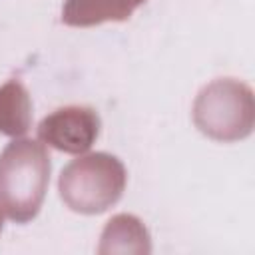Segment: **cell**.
<instances>
[{
  "instance_id": "cell-8",
  "label": "cell",
  "mask_w": 255,
  "mask_h": 255,
  "mask_svg": "<svg viewBox=\"0 0 255 255\" xmlns=\"http://www.w3.org/2000/svg\"><path fill=\"white\" fill-rule=\"evenodd\" d=\"M2 227H4V209L0 205V231H2Z\"/></svg>"
},
{
  "instance_id": "cell-7",
  "label": "cell",
  "mask_w": 255,
  "mask_h": 255,
  "mask_svg": "<svg viewBox=\"0 0 255 255\" xmlns=\"http://www.w3.org/2000/svg\"><path fill=\"white\" fill-rule=\"evenodd\" d=\"M32 126V100L26 86L12 78L0 86V133L24 135Z\"/></svg>"
},
{
  "instance_id": "cell-6",
  "label": "cell",
  "mask_w": 255,
  "mask_h": 255,
  "mask_svg": "<svg viewBox=\"0 0 255 255\" xmlns=\"http://www.w3.org/2000/svg\"><path fill=\"white\" fill-rule=\"evenodd\" d=\"M145 0H64L62 22L68 26H94L106 20H128Z\"/></svg>"
},
{
  "instance_id": "cell-1",
  "label": "cell",
  "mask_w": 255,
  "mask_h": 255,
  "mask_svg": "<svg viewBox=\"0 0 255 255\" xmlns=\"http://www.w3.org/2000/svg\"><path fill=\"white\" fill-rule=\"evenodd\" d=\"M50 167V153L38 139L14 137L0 151V205L12 221L26 223L38 215Z\"/></svg>"
},
{
  "instance_id": "cell-2",
  "label": "cell",
  "mask_w": 255,
  "mask_h": 255,
  "mask_svg": "<svg viewBox=\"0 0 255 255\" xmlns=\"http://www.w3.org/2000/svg\"><path fill=\"white\" fill-rule=\"evenodd\" d=\"M126 179V165L114 153H80L60 171L58 191L72 211L94 215L110 209L122 197Z\"/></svg>"
},
{
  "instance_id": "cell-3",
  "label": "cell",
  "mask_w": 255,
  "mask_h": 255,
  "mask_svg": "<svg viewBox=\"0 0 255 255\" xmlns=\"http://www.w3.org/2000/svg\"><path fill=\"white\" fill-rule=\"evenodd\" d=\"M191 116L199 131L211 139H243L255 126L253 88L237 78H215L197 92Z\"/></svg>"
},
{
  "instance_id": "cell-5",
  "label": "cell",
  "mask_w": 255,
  "mask_h": 255,
  "mask_svg": "<svg viewBox=\"0 0 255 255\" xmlns=\"http://www.w3.org/2000/svg\"><path fill=\"white\" fill-rule=\"evenodd\" d=\"M100 255H149L151 237L143 221L131 213H118L108 219L100 245Z\"/></svg>"
},
{
  "instance_id": "cell-4",
  "label": "cell",
  "mask_w": 255,
  "mask_h": 255,
  "mask_svg": "<svg viewBox=\"0 0 255 255\" xmlns=\"http://www.w3.org/2000/svg\"><path fill=\"white\" fill-rule=\"evenodd\" d=\"M100 116L90 106H64L38 122V137L66 153H84L100 133Z\"/></svg>"
}]
</instances>
